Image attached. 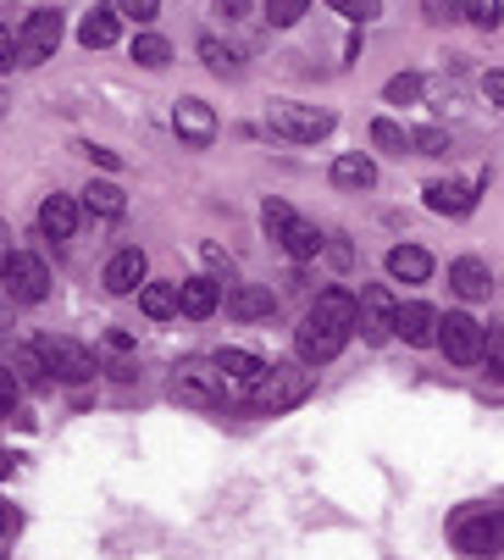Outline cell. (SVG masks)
Listing matches in <instances>:
<instances>
[{
    "instance_id": "cell-27",
    "label": "cell",
    "mask_w": 504,
    "mask_h": 560,
    "mask_svg": "<svg viewBox=\"0 0 504 560\" xmlns=\"http://www.w3.org/2000/svg\"><path fill=\"white\" fill-rule=\"evenodd\" d=\"M133 61L150 67V72H161L166 61H173V45H166L161 34H133Z\"/></svg>"
},
{
    "instance_id": "cell-17",
    "label": "cell",
    "mask_w": 504,
    "mask_h": 560,
    "mask_svg": "<svg viewBox=\"0 0 504 560\" xmlns=\"http://www.w3.org/2000/svg\"><path fill=\"white\" fill-rule=\"evenodd\" d=\"M399 339L405 345H433L438 339V311L427 305V300H410V305H399Z\"/></svg>"
},
{
    "instance_id": "cell-1",
    "label": "cell",
    "mask_w": 504,
    "mask_h": 560,
    "mask_svg": "<svg viewBox=\"0 0 504 560\" xmlns=\"http://www.w3.org/2000/svg\"><path fill=\"white\" fill-rule=\"evenodd\" d=\"M355 316H361V294H350V289H327V294H316V305L305 311V323H300V334H294L300 361H305V366H327L332 355L350 345Z\"/></svg>"
},
{
    "instance_id": "cell-26",
    "label": "cell",
    "mask_w": 504,
    "mask_h": 560,
    "mask_svg": "<svg viewBox=\"0 0 504 560\" xmlns=\"http://www.w3.org/2000/svg\"><path fill=\"white\" fill-rule=\"evenodd\" d=\"M12 372H17V383H28V388H39L45 377H50V366H45V355H39V345H28V350H12V361H7Z\"/></svg>"
},
{
    "instance_id": "cell-39",
    "label": "cell",
    "mask_w": 504,
    "mask_h": 560,
    "mask_svg": "<svg viewBox=\"0 0 504 560\" xmlns=\"http://www.w3.org/2000/svg\"><path fill=\"white\" fill-rule=\"evenodd\" d=\"M117 12L133 23H155V0H117Z\"/></svg>"
},
{
    "instance_id": "cell-25",
    "label": "cell",
    "mask_w": 504,
    "mask_h": 560,
    "mask_svg": "<svg viewBox=\"0 0 504 560\" xmlns=\"http://www.w3.org/2000/svg\"><path fill=\"white\" fill-rule=\"evenodd\" d=\"M83 211H90V217H106V222H117V217L128 211V195H122L117 184H90V189H83Z\"/></svg>"
},
{
    "instance_id": "cell-18",
    "label": "cell",
    "mask_w": 504,
    "mask_h": 560,
    "mask_svg": "<svg viewBox=\"0 0 504 560\" xmlns=\"http://www.w3.org/2000/svg\"><path fill=\"white\" fill-rule=\"evenodd\" d=\"M122 12L117 7H95V12H83L78 18V45H90V50H112L117 45V34H122V23H117Z\"/></svg>"
},
{
    "instance_id": "cell-7",
    "label": "cell",
    "mask_w": 504,
    "mask_h": 560,
    "mask_svg": "<svg viewBox=\"0 0 504 560\" xmlns=\"http://www.w3.org/2000/svg\"><path fill=\"white\" fill-rule=\"evenodd\" d=\"M438 345H444V355H449L455 366H471V361H482V345H488V334H482V323H477V316H466V311H449V316H438Z\"/></svg>"
},
{
    "instance_id": "cell-6",
    "label": "cell",
    "mask_w": 504,
    "mask_h": 560,
    "mask_svg": "<svg viewBox=\"0 0 504 560\" xmlns=\"http://www.w3.org/2000/svg\"><path fill=\"white\" fill-rule=\"evenodd\" d=\"M355 334H361L366 345H388V339L399 334V305H394V294H388L383 283L361 289V316H355Z\"/></svg>"
},
{
    "instance_id": "cell-3",
    "label": "cell",
    "mask_w": 504,
    "mask_h": 560,
    "mask_svg": "<svg viewBox=\"0 0 504 560\" xmlns=\"http://www.w3.org/2000/svg\"><path fill=\"white\" fill-rule=\"evenodd\" d=\"M261 228L278 238V245L294 256V261H316L321 250H327V238L316 233V222H305V217H294L283 200H267L261 206Z\"/></svg>"
},
{
    "instance_id": "cell-14",
    "label": "cell",
    "mask_w": 504,
    "mask_h": 560,
    "mask_svg": "<svg viewBox=\"0 0 504 560\" xmlns=\"http://www.w3.org/2000/svg\"><path fill=\"white\" fill-rule=\"evenodd\" d=\"M173 128H178V139H184L189 150H206V144L216 139V112H211L206 101L184 95V101H178V112H173Z\"/></svg>"
},
{
    "instance_id": "cell-21",
    "label": "cell",
    "mask_w": 504,
    "mask_h": 560,
    "mask_svg": "<svg viewBox=\"0 0 504 560\" xmlns=\"http://www.w3.org/2000/svg\"><path fill=\"white\" fill-rule=\"evenodd\" d=\"M139 305H144L150 323H166V316L184 311V283H144L139 289Z\"/></svg>"
},
{
    "instance_id": "cell-22",
    "label": "cell",
    "mask_w": 504,
    "mask_h": 560,
    "mask_svg": "<svg viewBox=\"0 0 504 560\" xmlns=\"http://www.w3.org/2000/svg\"><path fill=\"white\" fill-rule=\"evenodd\" d=\"M72 228H78V206H72L67 195H50V200L39 206V233H45V238H72Z\"/></svg>"
},
{
    "instance_id": "cell-5",
    "label": "cell",
    "mask_w": 504,
    "mask_h": 560,
    "mask_svg": "<svg viewBox=\"0 0 504 560\" xmlns=\"http://www.w3.org/2000/svg\"><path fill=\"white\" fill-rule=\"evenodd\" d=\"M455 549L466 555H499L504 549V511H460L455 516Z\"/></svg>"
},
{
    "instance_id": "cell-38",
    "label": "cell",
    "mask_w": 504,
    "mask_h": 560,
    "mask_svg": "<svg viewBox=\"0 0 504 560\" xmlns=\"http://www.w3.org/2000/svg\"><path fill=\"white\" fill-rule=\"evenodd\" d=\"M12 406H17V372L0 366V417H12Z\"/></svg>"
},
{
    "instance_id": "cell-12",
    "label": "cell",
    "mask_w": 504,
    "mask_h": 560,
    "mask_svg": "<svg viewBox=\"0 0 504 560\" xmlns=\"http://www.w3.org/2000/svg\"><path fill=\"white\" fill-rule=\"evenodd\" d=\"M56 45H61V18L56 12H28L23 18V50H17V61L23 67H39V61L56 56Z\"/></svg>"
},
{
    "instance_id": "cell-24",
    "label": "cell",
    "mask_w": 504,
    "mask_h": 560,
    "mask_svg": "<svg viewBox=\"0 0 504 560\" xmlns=\"http://www.w3.org/2000/svg\"><path fill=\"white\" fill-rule=\"evenodd\" d=\"M332 184L339 189H372L377 184V167H372V155H339V162H332Z\"/></svg>"
},
{
    "instance_id": "cell-16",
    "label": "cell",
    "mask_w": 504,
    "mask_h": 560,
    "mask_svg": "<svg viewBox=\"0 0 504 560\" xmlns=\"http://www.w3.org/2000/svg\"><path fill=\"white\" fill-rule=\"evenodd\" d=\"M144 272H150L144 250L128 245V250H117V256L106 261V289H112V294H139V289H144Z\"/></svg>"
},
{
    "instance_id": "cell-40",
    "label": "cell",
    "mask_w": 504,
    "mask_h": 560,
    "mask_svg": "<svg viewBox=\"0 0 504 560\" xmlns=\"http://www.w3.org/2000/svg\"><path fill=\"white\" fill-rule=\"evenodd\" d=\"M482 95H488L493 106H504V72H488V78H482Z\"/></svg>"
},
{
    "instance_id": "cell-8",
    "label": "cell",
    "mask_w": 504,
    "mask_h": 560,
    "mask_svg": "<svg viewBox=\"0 0 504 560\" xmlns=\"http://www.w3.org/2000/svg\"><path fill=\"white\" fill-rule=\"evenodd\" d=\"M272 133L278 139H294V144H316V139H327L332 133V112H321V106H272Z\"/></svg>"
},
{
    "instance_id": "cell-29",
    "label": "cell",
    "mask_w": 504,
    "mask_h": 560,
    "mask_svg": "<svg viewBox=\"0 0 504 560\" xmlns=\"http://www.w3.org/2000/svg\"><path fill=\"white\" fill-rule=\"evenodd\" d=\"M372 144L388 150V155H405V150H410V133H405L394 117H377V122H372Z\"/></svg>"
},
{
    "instance_id": "cell-10",
    "label": "cell",
    "mask_w": 504,
    "mask_h": 560,
    "mask_svg": "<svg viewBox=\"0 0 504 560\" xmlns=\"http://www.w3.org/2000/svg\"><path fill=\"white\" fill-rule=\"evenodd\" d=\"M39 355H45L50 377H61V383H90V377L101 372L95 350H83V345H72V339H39Z\"/></svg>"
},
{
    "instance_id": "cell-32",
    "label": "cell",
    "mask_w": 504,
    "mask_h": 560,
    "mask_svg": "<svg viewBox=\"0 0 504 560\" xmlns=\"http://www.w3.org/2000/svg\"><path fill=\"white\" fill-rule=\"evenodd\" d=\"M305 7L310 0H267V18H272V28H294L305 18Z\"/></svg>"
},
{
    "instance_id": "cell-30",
    "label": "cell",
    "mask_w": 504,
    "mask_h": 560,
    "mask_svg": "<svg viewBox=\"0 0 504 560\" xmlns=\"http://www.w3.org/2000/svg\"><path fill=\"white\" fill-rule=\"evenodd\" d=\"M388 106H410V101H422V78L415 72H399V78H388Z\"/></svg>"
},
{
    "instance_id": "cell-31",
    "label": "cell",
    "mask_w": 504,
    "mask_h": 560,
    "mask_svg": "<svg viewBox=\"0 0 504 560\" xmlns=\"http://www.w3.org/2000/svg\"><path fill=\"white\" fill-rule=\"evenodd\" d=\"M410 150L415 155H449V133L444 128H415L410 133Z\"/></svg>"
},
{
    "instance_id": "cell-19",
    "label": "cell",
    "mask_w": 504,
    "mask_h": 560,
    "mask_svg": "<svg viewBox=\"0 0 504 560\" xmlns=\"http://www.w3.org/2000/svg\"><path fill=\"white\" fill-rule=\"evenodd\" d=\"M388 278L394 283H427L433 278V256L422 245H394L388 250Z\"/></svg>"
},
{
    "instance_id": "cell-23",
    "label": "cell",
    "mask_w": 504,
    "mask_h": 560,
    "mask_svg": "<svg viewBox=\"0 0 504 560\" xmlns=\"http://www.w3.org/2000/svg\"><path fill=\"white\" fill-rule=\"evenodd\" d=\"M216 305H222V283H216V278H189V283H184V316L206 323Z\"/></svg>"
},
{
    "instance_id": "cell-11",
    "label": "cell",
    "mask_w": 504,
    "mask_h": 560,
    "mask_svg": "<svg viewBox=\"0 0 504 560\" xmlns=\"http://www.w3.org/2000/svg\"><path fill=\"white\" fill-rule=\"evenodd\" d=\"M222 366V383H227V399H238V406H249V394H256V383L267 377V361L256 350H222L216 355Z\"/></svg>"
},
{
    "instance_id": "cell-44",
    "label": "cell",
    "mask_w": 504,
    "mask_h": 560,
    "mask_svg": "<svg viewBox=\"0 0 504 560\" xmlns=\"http://www.w3.org/2000/svg\"><path fill=\"white\" fill-rule=\"evenodd\" d=\"M7 527H12V511H7V505H0V533H7Z\"/></svg>"
},
{
    "instance_id": "cell-13",
    "label": "cell",
    "mask_w": 504,
    "mask_h": 560,
    "mask_svg": "<svg viewBox=\"0 0 504 560\" xmlns=\"http://www.w3.org/2000/svg\"><path fill=\"white\" fill-rule=\"evenodd\" d=\"M482 189H488V173H477L471 184H460V178L444 184V178H438V184H427V211H438V217H466Z\"/></svg>"
},
{
    "instance_id": "cell-43",
    "label": "cell",
    "mask_w": 504,
    "mask_h": 560,
    "mask_svg": "<svg viewBox=\"0 0 504 560\" xmlns=\"http://www.w3.org/2000/svg\"><path fill=\"white\" fill-rule=\"evenodd\" d=\"M206 261H211V267H233V261H227V250H222V245H206Z\"/></svg>"
},
{
    "instance_id": "cell-20",
    "label": "cell",
    "mask_w": 504,
    "mask_h": 560,
    "mask_svg": "<svg viewBox=\"0 0 504 560\" xmlns=\"http://www.w3.org/2000/svg\"><path fill=\"white\" fill-rule=\"evenodd\" d=\"M449 289H455L460 300H488V294H493V278H488V267H482L477 256H460V261L449 267Z\"/></svg>"
},
{
    "instance_id": "cell-37",
    "label": "cell",
    "mask_w": 504,
    "mask_h": 560,
    "mask_svg": "<svg viewBox=\"0 0 504 560\" xmlns=\"http://www.w3.org/2000/svg\"><path fill=\"white\" fill-rule=\"evenodd\" d=\"M17 50H23V34H12L7 23H0V72H7V67H23Z\"/></svg>"
},
{
    "instance_id": "cell-15",
    "label": "cell",
    "mask_w": 504,
    "mask_h": 560,
    "mask_svg": "<svg viewBox=\"0 0 504 560\" xmlns=\"http://www.w3.org/2000/svg\"><path fill=\"white\" fill-rule=\"evenodd\" d=\"M222 300H227V316H238V323H261V316L278 311V294L261 283H233Z\"/></svg>"
},
{
    "instance_id": "cell-46",
    "label": "cell",
    "mask_w": 504,
    "mask_h": 560,
    "mask_svg": "<svg viewBox=\"0 0 504 560\" xmlns=\"http://www.w3.org/2000/svg\"><path fill=\"white\" fill-rule=\"evenodd\" d=\"M0 560H7V549H0Z\"/></svg>"
},
{
    "instance_id": "cell-35",
    "label": "cell",
    "mask_w": 504,
    "mask_h": 560,
    "mask_svg": "<svg viewBox=\"0 0 504 560\" xmlns=\"http://www.w3.org/2000/svg\"><path fill=\"white\" fill-rule=\"evenodd\" d=\"M482 361H488V377H493V383H504V328H493V334H488Z\"/></svg>"
},
{
    "instance_id": "cell-41",
    "label": "cell",
    "mask_w": 504,
    "mask_h": 560,
    "mask_svg": "<svg viewBox=\"0 0 504 560\" xmlns=\"http://www.w3.org/2000/svg\"><path fill=\"white\" fill-rule=\"evenodd\" d=\"M244 12H249V0H216V18H227V23L244 18Z\"/></svg>"
},
{
    "instance_id": "cell-28",
    "label": "cell",
    "mask_w": 504,
    "mask_h": 560,
    "mask_svg": "<svg viewBox=\"0 0 504 560\" xmlns=\"http://www.w3.org/2000/svg\"><path fill=\"white\" fill-rule=\"evenodd\" d=\"M200 61H206L216 78H233V72H238V56H233V45H222V39H200Z\"/></svg>"
},
{
    "instance_id": "cell-4",
    "label": "cell",
    "mask_w": 504,
    "mask_h": 560,
    "mask_svg": "<svg viewBox=\"0 0 504 560\" xmlns=\"http://www.w3.org/2000/svg\"><path fill=\"white\" fill-rule=\"evenodd\" d=\"M173 388H178V399H189V406H222L227 399V383H222V366H216V355L206 361V355H189V361H178V377H173Z\"/></svg>"
},
{
    "instance_id": "cell-36",
    "label": "cell",
    "mask_w": 504,
    "mask_h": 560,
    "mask_svg": "<svg viewBox=\"0 0 504 560\" xmlns=\"http://www.w3.org/2000/svg\"><path fill=\"white\" fill-rule=\"evenodd\" d=\"M427 23H460L466 18V0H422Z\"/></svg>"
},
{
    "instance_id": "cell-42",
    "label": "cell",
    "mask_w": 504,
    "mask_h": 560,
    "mask_svg": "<svg viewBox=\"0 0 504 560\" xmlns=\"http://www.w3.org/2000/svg\"><path fill=\"white\" fill-rule=\"evenodd\" d=\"M12 256H17V250H12V228H7V222H0V267H7Z\"/></svg>"
},
{
    "instance_id": "cell-34",
    "label": "cell",
    "mask_w": 504,
    "mask_h": 560,
    "mask_svg": "<svg viewBox=\"0 0 504 560\" xmlns=\"http://www.w3.org/2000/svg\"><path fill=\"white\" fill-rule=\"evenodd\" d=\"M499 18H504L499 0H466V23H477V28H499Z\"/></svg>"
},
{
    "instance_id": "cell-33",
    "label": "cell",
    "mask_w": 504,
    "mask_h": 560,
    "mask_svg": "<svg viewBox=\"0 0 504 560\" xmlns=\"http://www.w3.org/2000/svg\"><path fill=\"white\" fill-rule=\"evenodd\" d=\"M332 12H344L350 23H372V18H383V0H327Z\"/></svg>"
},
{
    "instance_id": "cell-2",
    "label": "cell",
    "mask_w": 504,
    "mask_h": 560,
    "mask_svg": "<svg viewBox=\"0 0 504 560\" xmlns=\"http://www.w3.org/2000/svg\"><path fill=\"white\" fill-rule=\"evenodd\" d=\"M310 388H316V372H305V366H294V361H278V366H267V377L256 383L249 406L267 411V417H278V411H294Z\"/></svg>"
},
{
    "instance_id": "cell-9",
    "label": "cell",
    "mask_w": 504,
    "mask_h": 560,
    "mask_svg": "<svg viewBox=\"0 0 504 560\" xmlns=\"http://www.w3.org/2000/svg\"><path fill=\"white\" fill-rule=\"evenodd\" d=\"M0 283H7V294H12V300H23V305H39V300L50 294V267H45L39 256L17 250L7 267H0Z\"/></svg>"
},
{
    "instance_id": "cell-45",
    "label": "cell",
    "mask_w": 504,
    "mask_h": 560,
    "mask_svg": "<svg viewBox=\"0 0 504 560\" xmlns=\"http://www.w3.org/2000/svg\"><path fill=\"white\" fill-rule=\"evenodd\" d=\"M7 471H12V455H7V450H0V477H7Z\"/></svg>"
}]
</instances>
